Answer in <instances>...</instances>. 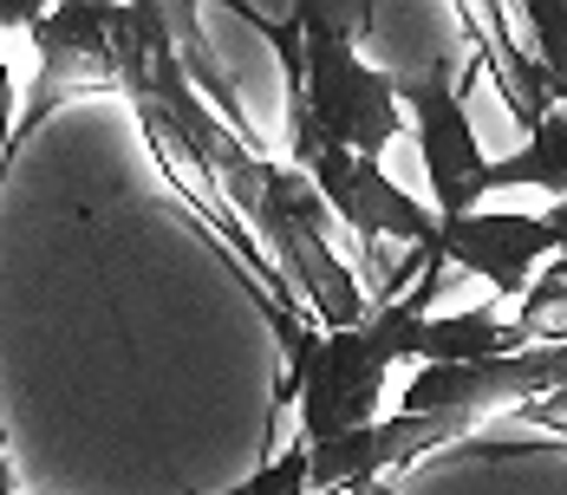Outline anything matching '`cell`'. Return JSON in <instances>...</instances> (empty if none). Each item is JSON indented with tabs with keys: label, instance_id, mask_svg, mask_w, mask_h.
Masks as SVG:
<instances>
[{
	"label": "cell",
	"instance_id": "obj_1",
	"mask_svg": "<svg viewBox=\"0 0 567 495\" xmlns=\"http://www.w3.org/2000/svg\"><path fill=\"white\" fill-rule=\"evenodd\" d=\"M496 352H522L496 307H470V313H451V320H431L411 300H385L379 313H365V327L320 332L313 352L300 359L293 385H281V404L300 398V443H333L379 424L385 379H392L398 359L476 365V359H496Z\"/></svg>",
	"mask_w": 567,
	"mask_h": 495
},
{
	"label": "cell",
	"instance_id": "obj_2",
	"mask_svg": "<svg viewBox=\"0 0 567 495\" xmlns=\"http://www.w3.org/2000/svg\"><path fill=\"white\" fill-rule=\"evenodd\" d=\"M365 7H293L300 27V99H287V137H293V169H307L320 151H352L379 164L392 151L404 105H398V72L372 65L359 53Z\"/></svg>",
	"mask_w": 567,
	"mask_h": 495
},
{
	"label": "cell",
	"instance_id": "obj_3",
	"mask_svg": "<svg viewBox=\"0 0 567 495\" xmlns=\"http://www.w3.org/2000/svg\"><path fill=\"white\" fill-rule=\"evenodd\" d=\"M248 235H261L275 248V275H281L287 293H300L313 307L320 332H352L365 327V287L359 275L340 261V248L327 241V203L313 196V183L293 164H275L255 216H248Z\"/></svg>",
	"mask_w": 567,
	"mask_h": 495
},
{
	"label": "cell",
	"instance_id": "obj_4",
	"mask_svg": "<svg viewBox=\"0 0 567 495\" xmlns=\"http://www.w3.org/2000/svg\"><path fill=\"white\" fill-rule=\"evenodd\" d=\"M555 255H567V203L555 216H509V209L496 216V209H476V216H463V221H437V255L424 261V275H417V287L404 300H417L431 313V300L444 287V268H463L483 287L522 300L535 268H548Z\"/></svg>",
	"mask_w": 567,
	"mask_h": 495
},
{
	"label": "cell",
	"instance_id": "obj_5",
	"mask_svg": "<svg viewBox=\"0 0 567 495\" xmlns=\"http://www.w3.org/2000/svg\"><path fill=\"white\" fill-rule=\"evenodd\" d=\"M40 72H33V92L13 105V151L53 117V111L79 105V99H99L117 92V47H112V7L99 0H65L47 7L33 27H27Z\"/></svg>",
	"mask_w": 567,
	"mask_h": 495
},
{
	"label": "cell",
	"instance_id": "obj_6",
	"mask_svg": "<svg viewBox=\"0 0 567 495\" xmlns=\"http://www.w3.org/2000/svg\"><path fill=\"white\" fill-rule=\"evenodd\" d=\"M398 105L411 111L417 151H424V176H431V216L463 221L483 209V169L489 157L476 151V124L463 105V85H451L444 65L424 72H398Z\"/></svg>",
	"mask_w": 567,
	"mask_h": 495
},
{
	"label": "cell",
	"instance_id": "obj_7",
	"mask_svg": "<svg viewBox=\"0 0 567 495\" xmlns=\"http://www.w3.org/2000/svg\"><path fill=\"white\" fill-rule=\"evenodd\" d=\"M300 176L313 183V196L327 203V216L346 221V228L359 235V248H365L372 261H379L385 235L411 241L417 261L437 255V216H431V203H417L411 189H398L392 176H385V164H365V157H352V151H320Z\"/></svg>",
	"mask_w": 567,
	"mask_h": 495
},
{
	"label": "cell",
	"instance_id": "obj_8",
	"mask_svg": "<svg viewBox=\"0 0 567 495\" xmlns=\"http://www.w3.org/2000/svg\"><path fill=\"white\" fill-rule=\"evenodd\" d=\"M476 424L470 417H379L352 437H333V443H300L307 450V495H340V489H372L385 483L392 470H411L424 450L437 443H456L470 437Z\"/></svg>",
	"mask_w": 567,
	"mask_h": 495
},
{
	"label": "cell",
	"instance_id": "obj_9",
	"mask_svg": "<svg viewBox=\"0 0 567 495\" xmlns=\"http://www.w3.org/2000/svg\"><path fill=\"white\" fill-rule=\"evenodd\" d=\"M456 20L470 27L476 72H489L496 92H503V105H509V117L522 131H535V124L555 111V85H548V72L528 59V47L509 33V7H456Z\"/></svg>",
	"mask_w": 567,
	"mask_h": 495
},
{
	"label": "cell",
	"instance_id": "obj_10",
	"mask_svg": "<svg viewBox=\"0 0 567 495\" xmlns=\"http://www.w3.org/2000/svg\"><path fill=\"white\" fill-rule=\"evenodd\" d=\"M489 189H548V196L567 203V111H548L522 137V151H509V157H496L483 169V196Z\"/></svg>",
	"mask_w": 567,
	"mask_h": 495
},
{
	"label": "cell",
	"instance_id": "obj_11",
	"mask_svg": "<svg viewBox=\"0 0 567 495\" xmlns=\"http://www.w3.org/2000/svg\"><path fill=\"white\" fill-rule=\"evenodd\" d=\"M515 20L528 27V59L555 85V111H567V0H528L515 7Z\"/></svg>",
	"mask_w": 567,
	"mask_h": 495
},
{
	"label": "cell",
	"instance_id": "obj_12",
	"mask_svg": "<svg viewBox=\"0 0 567 495\" xmlns=\"http://www.w3.org/2000/svg\"><path fill=\"white\" fill-rule=\"evenodd\" d=\"M515 417H522V424H535V431L567 437V385L561 391H542V398H528V404H515Z\"/></svg>",
	"mask_w": 567,
	"mask_h": 495
},
{
	"label": "cell",
	"instance_id": "obj_13",
	"mask_svg": "<svg viewBox=\"0 0 567 495\" xmlns=\"http://www.w3.org/2000/svg\"><path fill=\"white\" fill-rule=\"evenodd\" d=\"M13 164V85H7V59H0V169Z\"/></svg>",
	"mask_w": 567,
	"mask_h": 495
},
{
	"label": "cell",
	"instance_id": "obj_14",
	"mask_svg": "<svg viewBox=\"0 0 567 495\" xmlns=\"http://www.w3.org/2000/svg\"><path fill=\"white\" fill-rule=\"evenodd\" d=\"M0 495H27V489H20V483H13V470H7V476H0Z\"/></svg>",
	"mask_w": 567,
	"mask_h": 495
},
{
	"label": "cell",
	"instance_id": "obj_15",
	"mask_svg": "<svg viewBox=\"0 0 567 495\" xmlns=\"http://www.w3.org/2000/svg\"><path fill=\"white\" fill-rule=\"evenodd\" d=\"M372 489H379V483H372ZM372 489H340V495H372Z\"/></svg>",
	"mask_w": 567,
	"mask_h": 495
},
{
	"label": "cell",
	"instance_id": "obj_16",
	"mask_svg": "<svg viewBox=\"0 0 567 495\" xmlns=\"http://www.w3.org/2000/svg\"><path fill=\"white\" fill-rule=\"evenodd\" d=\"M0 476H7V456H0Z\"/></svg>",
	"mask_w": 567,
	"mask_h": 495
},
{
	"label": "cell",
	"instance_id": "obj_17",
	"mask_svg": "<svg viewBox=\"0 0 567 495\" xmlns=\"http://www.w3.org/2000/svg\"><path fill=\"white\" fill-rule=\"evenodd\" d=\"M372 495H385V483H379V489H372Z\"/></svg>",
	"mask_w": 567,
	"mask_h": 495
}]
</instances>
